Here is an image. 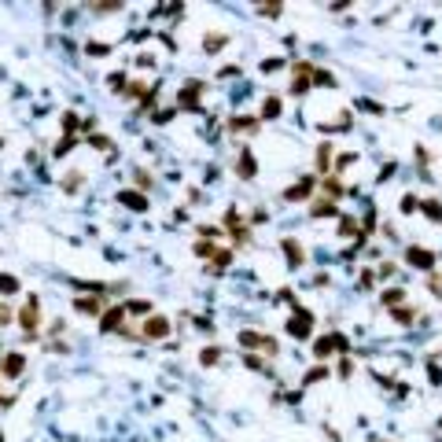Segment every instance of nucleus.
Wrapping results in <instances>:
<instances>
[{
    "label": "nucleus",
    "mask_w": 442,
    "mask_h": 442,
    "mask_svg": "<svg viewBox=\"0 0 442 442\" xmlns=\"http://www.w3.org/2000/svg\"><path fill=\"white\" fill-rule=\"evenodd\" d=\"M129 310H133V313H148L151 306H148V302H129Z\"/></svg>",
    "instance_id": "obj_35"
},
{
    "label": "nucleus",
    "mask_w": 442,
    "mask_h": 442,
    "mask_svg": "<svg viewBox=\"0 0 442 442\" xmlns=\"http://www.w3.org/2000/svg\"><path fill=\"white\" fill-rule=\"evenodd\" d=\"M262 118H265V122L280 118V96H265V100H262Z\"/></svg>",
    "instance_id": "obj_13"
},
{
    "label": "nucleus",
    "mask_w": 442,
    "mask_h": 442,
    "mask_svg": "<svg viewBox=\"0 0 442 442\" xmlns=\"http://www.w3.org/2000/svg\"><path fill=\"white\" fill-rule=\"evenodd\" d=\"M332 350H350V343H346V336H328V339H317L313 343V357L317 361H324V357H332Z\"/></svg>",
    "instance_id": "obj_2"
},
{
    "label": "nucleus",
    "mask_w": 442,
    "mask_h": 442,
    "mask_svg": "<svg viewBox=\"0 0 442 442\" xmlns=\"http://www.w3.org/2000/svg\"><path fill=\"white\" fill-rule=\"evenodd\" d=\"M431 291H435V295L442 298V284H438V277H431Z\"/></svg>",
    "instance_id": "obj_36"
},
{
    "label": "nucleus",
    "mask_w": 442,
    "mask_h": 442,
    "mask_svg": "<svg viewBox=\"0 0 442 442\" xmlns=\"http://www.w3.org/2000/svg\"><path fill=\"white\" fill-rule=\"evenodd\" d=\"M240 343L243 346H258V350H265V354H277V339L258 336V332H240Z\"/></svg>",
    "instance_id": "obj_4"
},
{
    "label": "nucleus",
    "mask_w": 442,
    "mask_h": 442,
    "mask_svg": "<svg viewBox=\"0 0 442 442\" xmlns=\"http://www.w3.org/2000/svg\"><path fill=\"white\" fill-rule=\"evenodd\" d=\"M313 81H317V85H336V77H332V74H324V70H313Z\"/></svg>",
    "instance_id": "obj_27"
},
{
    "label": "nucleus",
    "mask_w": 442,
    "mask_h": 442,
    "mask_svg": "<svg viewBox=\"0 0 442 442\" xmlns=\"http://www.w3.org/2000/svg\"><path fill=\"white\" fill-rule=\"evenodd\" d=\"M413 210H420V199L417 196H402V214H413Z\"/></svg>",
    "instance_id": "obj_23"
},
{
    "label": "nucleus",
    "mask_w": 442,
    "mask_h": 442,
    "mask_svg": "<svg viewBox=\"0 0 442 442\" xmlns=\"http://www.w3.org/2000/svg\"><path fill=\"white\" fill-rule=\"evenodd\" d=\"M77 184H81V173H67V184H63V188H67V192H77Z\"/></svg>",
    "instance_id": "obj_28"
},
{
    "label": "nucleus",
    "mask_w": 442,
    "mask_h": 442,
    "mask_svg": "<svg viewBox=\"0 0 442 442\" xmlns=\"http://www.w3.org/2000/svg\"><path fill=\"white\" fill-rule=\"evenodd\" d=\"M170 336V321L166 317H148L144 321V339H166Z\"/></svg>",
    "instance_id": "obj_7"
},
{
    "label": "nucleus",
    "mask_w": 442,
    "mask_h": 442,
    "mask_svg": "<svg viewBox=\"0 0 442 442\" xmlns=\"http://www.w3.org/2000/svg\"><path fill=\"white\" fill-rule=\"evenodd\" d=\"M74 306L81 310V313H100V298H77Z\"/></svg>",
    "instance_id": "obj_19"
},
{
    "label": "nucleus",
    "mask_w": 442,
    "mask_h": 442,
    "mask_svg": "<svg viewBox=\"0 0 442 442\" xmlns=\"http://www.w3.org/2000/svg\"><path fill=\"white\" fill-rule=\"evenodd\" d=\"M203 89H207L203 81H188V85L177 92V107H196V103H199V96H203Z\"/></svg>",
    "instance_id": "obj_5"
},
{
    "label": "nucleus",
    "mask_w": 442,
    "mask_h": 442,
    "mask_svg": "<svg viewBox=\"0 0 442 442\" xmlns=\"http://www.w3.org/2000/svg\"><path fill=\"white\" fill-rule=\"evenodd\" d=\"M118 203H125L129 210H148V199L140 192H118Z\"/></svg>",
    "instance_id": "obj_12"
},
{
    "label": "nucleus",
    "mask_w": 442,
    "mask_h": 442,
    "mask_svg": "<svg viewBox=\"0 0 442 442\" xmlns=\"http://www.w3.org/2000/svg\"><path fill=\"white\" fill-rule=\"evenodd\" d=\"M413 317H417V310H409V306H398V310H394V321H402V324L413 321Z\"/></svg>",
    "instance_id": "obj_24"
},
{
    "label": "nucleus",
    "mask_w": 442,
    "mask_h": 442,
    "mask_svg": "<svg viewBox=\"0 0 442 442\" xmlns=\"http://www.w3.org/2000/svg\"><path fill=\"white\" fill-rule=\"evenodd\" d=\"M420 210L428 214L431 221H442V203H438V199H428V203H420Z\"/></svg>",
    "instance_id": "obj_17"
},
{
    "label": "nucleus",
    "mask_w": 442,
    "mask_h": 442,
    "mask_svg": "<svg viewBox=\"0 0 442 442\" xmlns=\"http://www.w3.org/2000/svg\"><path fill=\"white\" fill-rule=\"evenodd\" d=\"M0 369H4V372H11V376H15V372L22 369V354H11V357H4V365H0Z\"/></svg>",
    "instance_id": "obj_20"
},
{
    "label": "nucleus",
    "mask_w": 442,
    "mask_h": 442,
    "mask_svg": "<svg viewBox=\"0 0 442 442\" xmlns=\"http://www.w3.org/2000/svg\"><path fill=\"white\" fill-rule=\"evenodd\" d=\"M225 265H229V251H214V269L221 273Z\"/></svg>",
    "instance_id": "obj_26"
},
{
    "label": "nucleus",
    "mask_w": 442,
    "mask_h": 442,
    "mask_svg": "<svg viewBox=\"0 0 442 442\" xmlns=\"http://www.w3.org/2000/svg\"><path fill=\"white\" fill-rule=\"evenodd\" d=\"M122 321H125V310H110V313H103V332L122 328Z\"/></svg>",
    "instance_id": "obj_14"
},
{
    "label": "nucleus",
    "mask_w": 442,
    "mask_h": 442,
    "mask_svg": "<svg viewBox=\"0 0 442 442\" xmlns=\"http://www.w3.org/2000/svg\"><path fill=\"white\" fill-rule=\"evenodd\" d=\"M258 125H262L258 118H251V115H236V118L229 122V129H232V133H255Z\"/></svg>",
    "instance_id": "obj_11"
},
{
    "label": "nucleus",
    "mask_w": 442,
    "mask_h": 442,
    "mask_svg": "<svg viewBox=\"0 0 442 442\" xmlns=\"http://www.w3.org/2000/svg\"><path fill=\"white\" fill-rule=\"evenodd\" d=\"M310 192H313V177H302V181H298V184H291L288 192H284V199H291V203H298V199H306Z\"/></svg>",
    "instance_id": "obj_10"
},
{
    "label": "nucleus",
    "mask_w": 442,
    "mask_h": 442,
    "mask_svg": "<svg viewBox=\"0 0 442 442\" xmlns=\"http://www.w3.org/2000/svg\"><path fill=\"white\" fill-rule=\"evenodd\" d=\"M328 162H332V144H321L317 148V170H328Z\"/></svg>",
    "instance_id": "obj_21"
},
{
    "label": "nucleus",
    "mask_w": 442,
    "mask_h": 442,
    "mask_svg": "<svg viewBox=\"0 0 442 442\" xmlns=\"http://www.w3.org/2000/svg\"><path fill=\"white\" fill-rule=\"evenodd\" d=\"M339 236H357V225H354L350 217H343V221H339Z\"/></svg>",
    "instance_id": "obj_25"
},
{
    "label": "nucleus",
    "mask_w": 442,
    "mask_h": 442,
    "mask_svg": "<svg viewBox=\"0 0 442 442\" xmlns=\"http://www.w3.org/2000/svg\"><path fill=\"white\" fill-rule=\"evenodd\" d=\"M196 255H214V243L210 240H199L196 243Z\"/></svg>",
    "instance_id": "obj_31"
},
{
    "label": "nucleus",
    "mask_w": 442,
    "mask_h": 442,
    "mask_svg": "<svg viewBox=\"0 0 442 442\" xmlns=\"http://www.w3.org/2000/svg\"><path fill=\"white\" fill-rule=\"evenodd\" d=\"M321 376H328V369H313V372L306 376V383H317V380H321Z\"/></svg>",
    "instance_id": "obj_33"
},
{
    "label": "nucleus",
    "mask_w": 442,
    "mask_h": 442,
    "mask_svg": "<svg viewBox=\"0 0 442 442\" xmlns=\"http://www.w3.org/2000/svg\"><path fill=\"white\" fill-rule=\"evenodd\" d=\"M0 291H19V280L15 277H0Z\"/></svg>",
    "instance_id": "obj_29"
},
{
    "label": "nucleus",
    "mask_w": 442,
    "mask_h": 442,
    "mask_svg": "<svg viewBox=\"0 0 442 442\" xmlns=\"http://www.w3.org/2000/svg\"><path fill=\"white\" fill-rule=\"evenodd\" d=\"M8 321H11V313H8L4 306H0V324H8Z\"/></svg>",
    "instance_id": "obj_37"
},
{
    "label": "nucleus",
    "mask_w": 442,
    "mask_h": 442,
    "mask_svg": "<svg viewBox=\"0 0 442 442\" xmlns=\"http://www.w3.org/2000/svg\"><path fill=\"white\" fill-rule=\"evenodd\" d=\"M280 67H284V59H265V63H262L265 74H273V70H280Z\"/></svg>",
    "instance_id": "obj_30"
},
{
    "label": "nucleus",
    "mask_w": 442,
    "mask_h": 442,
    "mask_svg": "<svg viewBox=\"0 0 442 442\" xmlns=\"http://www.w3.org/2000/svg\"><path fill=\"white\" fill-rule=\"evenodd\" d=\"M310 214H313V217H332V214H336V203H332V199H317Z\"/></svg>",
    "instance_id": "obj_15"
},
{
    "label": "nucleus",
    "mask_w": 442,
    "mask_h": 442,
    "mask_svg": "<svg viewBox=\"0 0 442 442\" xmlns=\"http://www.w3.org/2000/svg\"><path fill=\"white\" fill-rule=\"evenodd\" d=\"M255 170H258L255 155L243 148V151H240V159H236V177H240V181H251V177H255Z\"/></svg>",
    "instance_id": "obj_6"
},
{
    "label": "nucleus",
    "mask_w": 442,
    "mask_h": 442,
    "mask_svg": "<svg viewBox=\"0 0 442 442\" xmlns=\"http://www.w3.org/2000/svg\"><path fill=\"white\" fill-rule=\"evenodd\" d=\"M428 376H431V383H442V372H438V365H435V361L428 365Z\"/></svg>",
    "instance_id": "obj_32"
},
{
    "label": "nucleus",
    "mask_w": 442,
    "mask_h": 442,
    "mask_svg": "<svg viewBox=\"0 0 442 442\" xmlns=\"http://www.w3.org/2000/svg\"><path fill=\"white\" fill-rule=\"evenodd\" d=\"M402 298H405L402 288H387V291H383V306H394V310H398V306H402Z\"/></svg>",
    "instance_id": "obj_16"
},
{
    "label": "nucleus",
    "mask_w": 442,
    "mask_h": 442,
    "mask_svg": "<svg viewBox=\"0 0 442 442\" xmlns=\"http://www.w3.org/2000/svg\"><path fill=\"white\" fill-rule=\"evenodd\" d=\"M280 247H284V255H288V265H291V269H298V265L306 262V255H302V247H298V240H291V236H288V240H284Z\"/></svg>",
    "instance_id": "obj_9"
},
{
    "label": "nucleus",
    "mask_w": 442,
    "mask_h": 442,
    "mask_svg": "<svg viewBox=\"0 0 442 442\" xmlns=\"http://www.w3.org/2000/svg\"><path fill=\"white\" fill-rule=\"evenodd\" d=\"M409 265H417V269H431V265H435V255H431V251H424V247H409Z\"/></svg>",
    "instance_id": "obj_8"
},
{
    "label": "nucleus",
    "mask_w": 442,
    "mask_h": 442,
    "mask_svg": "<svg viewBox=\"0 0 442 442\" xmlns=\"http://www.w3.org/2000/svg\"><path fill=\"white\" fill-rule=\"evenodd\" d=\"M110 85H115V92H122V85H125V77H122V74H110Z\"/></svg>",
    "instance_id": "obj_34"
},
{
    "label": "nucleus",
    "mask_w": 442,
    "mask_h": 442,
    "mask_svg": "<svg viewBox=\"0 0 442 442\" xmlns=\"http://www.w3.org/2000/svg\"><path fill=\"white\" fill-rule=\"evenodd\" d=\"M199 361H203V365H217V361H221V350H217V346H203Z\"/></svg>",
    "instance_id": "obj_18"
},
{
    "label": "nucleus",
    "mask_w": 442,
    "mask_h": 442,
    "mask_svg": "<svg viewBox=\"0 0 442 442\" xmlns=\"http://www.w3.org/2000/svg\"><path fill=\"white\" fill-rule=\"evenodd\" d=\"M310 332H313V317H310L306 310H295V313H291V321H288V336H295V339H306Z\"/></svg>",
    "instance_id": "obj_3"
},
{
    "label": "nucleus",
    "mask_w": 442,
    "mask_h": 442,
    "mask_svg": "<svg viewBox=\"0 0 442 442\" xmlns=\"http://www.w3.org/2000/svg\"><path fill=\"white\" fill-rule=\"evenodd\" d=\"M225 41H229L225 34H214V37H207V41H203V48H207V52H217V48H221Z\"/></svg>",
    "instance_id": "obj_22"
},
{
    "label": "nucleus",
    "mask_w": 442,
    "mask_h": 442,
    "mask_svg": "<svg viewBox=\"0 0 442 442\" xmlns=\"http://www.w3.org/2000/svg\"><path fill=\"white\" fill-rule=\"evenodd\" d=\"M19 321H22V332H30V336L41 328V298H37V295H30V302L22 306Z\"/></svg>",
    "instance_id": "obj_1"
}]
</instances>
